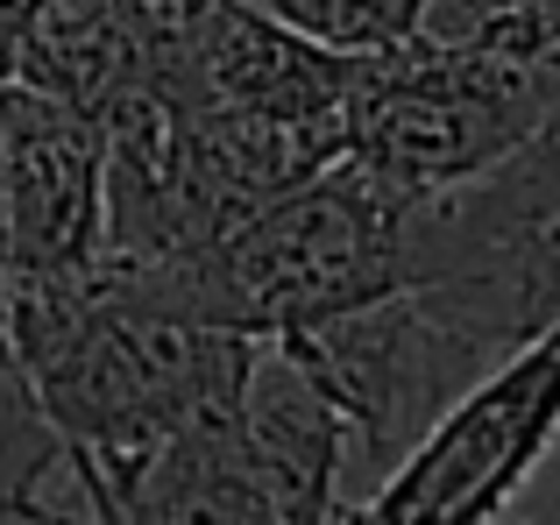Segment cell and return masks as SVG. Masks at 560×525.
<instances>
[{
	"instance_id": "cell-6",
	"label": "cell",
	"mask_w": 560,
	"mask_h": 525,
	"mask_svg": "<svg viewBox=\"0 0 560 525\" xmlns=\"http://www.w3.org/2000/svg\"><path fill=\"white\" fill-rule=\"evenodd\" d=\"M553 376L560 334H533L497 370H482L419 441L397 455L390 476L362 490L355 518L383 525H482L497 518L539 469L553 433Z\"/></svg>"
},
{
	"instance_id": "cell-11",
	"label": "cell",
	"mask_w": 560,
	"mask_h": 525,
	"mask_svg": "<svg viewBox=\"0 0 560 525\" xmlns=\"http://www.w3.org/2000/svg\"><path fill=\"white\" fill-rule=\"evenodd\" d=\"M0 355H8V256H0Z\"/></svg>"
},
{
	"instance_id": "cell-1",
	"label": "cell",
	"mask_w": 560,
	"mask_h": 525,
	"mask_svg": "<svg viewBox=\"0 0 560 525\" xmlns=\"http://www.w3.org/2000/svg\"><path fill=\"white\" fill-rule=\"evenodd\" d=\"M397 207L405 192L370 178L355 156H334L185 256L100 262V284L164 319L291 334L305 319L397 291Z\"/></svg>"
},
{
	"instance_id": "cell-2",
	"label": "cell",
	"mask_w": 560,
	"mask_h": 525,
	"mask_svg": "<svg viewBox=\"0 0 560 525\" xmlns=\"http://www.w3.org/2000/svg\"><path fill=\"white\" fill-rule=\"evenodd\" d=\"M560 128V121H553ZM553 128L511 156L397 207V291H419L440 319L511 355L560 327V150Z\"/></svg>"
},
{
	"instance_id": "cell-10",
	"label": "cell",
	"mask_w": 560,
	"mask_h": 525,
	"mask_svg": "<svg viewBox=\"0 0 560 525\" xmlns=\"http://www.w3.org/2000/svg\"><path fill=\"white\" fill-rule=\"evenodd\" d=\"M248 8H262L291 36L319 43V50H341V57L390 50L419 22V0H248Z\"/></svg>"
},
{
	"instance_id": "cell-9",
	"label": "cell",
	"mask_w": 560,
	"mask_h": 525,
	"mask_svg": "<svg viewBox=\"0 0 560 525\" xmlns=\"http://www.w3.org/2000/svg\"><path fill=\"white\" fill-rule=\"evenodd\" d=\"M411 36L504 65H560V0H419Z\"/></svg>"
},
{
	"instance_id": "cell-8",
	"label": "cell",
	"mask_w": 560,
	"mask_h": 525,
	"mask_svg": "<svg viewBox=\"0 0 560 525\" xmlns=\"http://www.w3.org/2000/svg\"><path fill=\"white\" fill-rule=\"evenodd\" d=\"M0 518H107V498H100L85 455L36 405L14 355H0Z\"/></svg>"
},
{
	"instance_id": "cell-4",
	"label": "cell",
	"mask_w": 560,
	"mask_h": 525,
	"mask_svg": "<svg viewBox=\"0 0 560 525\" xmlns=\"http://www.w3.org/2000/svg\"><path fill=\"white\" fill-rule=\"evenodd\" d=\"M553 121H560V65L433 50L419 36L348 57L341 156H355L390 192L454 185L511 156Z\"/></svg>"
},
{
	"instance_id": "cell-7",
	"label": "cell",
	"mask_w": 560,
	"mask_h": 525,
	"mask_svg": "<svg viewBox=\"0 0 560 525\" xmlns=\"http://www.w3.org/2000/svg\"><path fill=\"white\" fill-rule=\"evenodd\" d=\"M100 121L79 100L28 79H0V256L8 305L50 299L107 256V192H100Z\"/></svg>"
},
{
	"instance_id": "cell-3",
	"label": "cell",
	"mask_w": 560,
	"mask_h": 525,
	"mask_svg": "<svg viewBox=\"0 0 560 525\" xmlns=\"http://www.w3.org/2000/svg\"><path fill=\"white\" fill-rule=\"evenodd\" d=\"M121 518L327 525L348 518V433L319 384L262 334L234 405L164 441L128 483Z\"/></svg>"
},
{
	"instance_id": "cell-5",
	"label": "cell",
	"mask_w": 560,
	"mask_h": 525,
	"mask_svg": "<svg viewBox=\"0 0 560 525\" xmlns=\"http://www.w3.org/2000/svg\"><path fill=\"white\" fill-rule=\"evenodd\" d=\"M291 362L319 384V398L341 412L348 433V518L362 490L397 469L411 441L504 355L468 341L454 319H440L419 291H376L362 305H341L327 319H305L291 334H270Z\"/></svg>"
}]
</instances>
